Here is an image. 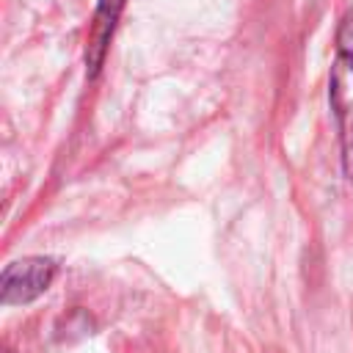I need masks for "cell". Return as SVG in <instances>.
<instances>
[{"label":"cell","mask_w":353,"mask_h":353,"mask_svg":"<svg viewBox=\"0 0 353 353\" xmlns=\"http://www.w3.org/2000/svg\"><path fill=\"white\" fill-rule=\"evenodd\" d=\"M6 353H11V350H6Z\"/></svg>","instance_id":"277c9868"},{"label":"cell","mask_w":353,"mask_h":353,"mask_svg":"<svg viewBox=\"0 0 353 353\" xmlns=\"http://www.w3.org/2000/svg\"><path fill=\"white\" fill-rule=\"evenodd\" d=\"M127 0H97V11H94V19H91V30H88V44H85V69H88V77H97L102 63H105V55H108V47H110V39H113V30L121 19V11H124Z\"/></svg>","instance_id":"3957f363"},{"label":"cell","mask_w":353,"mask_h":353,"mask_svg":"<svg viewBox=\"0 0 353 353\" xmlns=\"http://www.w3.org/2000/svg\"><path fill=\"white\" fill-rule=\"evenodd\" d=\"M58 276V259L52 256H22L0 273V301L6 306H22L50 290Z\"/></svg>","instance_id":"7a4b0ae2"},{"label":"cell","mask_w":353,"mask_h":353,"mask_svg":"<svg viewBox=\"0 0 353 353\" xmlns=\"http://www.w3.org/2000/svg\"><path fill=\"white\" fill-rule=\"evenodd\" d=\"M328 105L339 130L342 168L353 182V8L336 25V52L328 72Z\"/></svg>","instance_id":"6da1fadb"}]
</instances>
